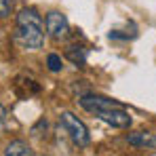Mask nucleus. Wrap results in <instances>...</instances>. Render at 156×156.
I'll use <instances>...</instances> for the list:
<instances>
[{
    "instance_id": "1",
    "label": "nucleus",
    "mask_w": 156,
    "mask_h": 156,
    "mask_svg": "<svg viewBox=\"0 0 156 156\" xmlns=\"http://www.w3.org/2000/svg\"><path fill=\"white\" fill-rule=\"evenodd\" d=\"M59 125H61V129L68 133V137L72 139V144L78 146V148H87L89 144H91V133L87 129V125L74 116L72 112H61L59 114Z\"/></svg>"
},
{
    "instance_id": "2",
    "label": "nucleus",
    "mask_w": 156,
    "mask_h": 156,
    "mask_svg": "<svg viewBox=\"0 0 156 156\" xmlns=\"http://www.w3.org/2000/svg\"><path fill=\"white\" fill-rule=\"evenodd\" d=\"M17 42L27 51H38L44 44V23H23L17 26Z\"/></svg>"
},
{
    "instance_id": "3",
    "label": "nucleus",
    "mask_w": 156,
    "mask_h": 156,
    "mask_svg": "<svg viewBox=\"0 0 156 156\" xmlns=\"http://www.w3.org/2000/svg\"><path fill=\"white\" fill-rule=\"evenodd\" d=\"M44 30H47V34L51 36L53 40H63L70 34V21H68V17L63 13L51 11L44 17Z\"/></svg>"
},
{
    "instance_id": "4",
    "label": "nucleus",
    "mask_w": 156,
    "mask_h": 156,
    "mask_svg": "<svg viewBox=\"0 0 156 156\" xmlns=\"http://www.w3.org/2000/svg\"><path fill=\"white\" fill-rule=\"evenodd\" d=\"M95 116H97L101 122L110 125V127H116V129H127V127H131V122H133L131 114L125 110V108H110V110H101V112H97Z\"/></svg>"
},
{
    "instance_id": "5",
    "label": "nucleus",
    "mask_w": 156,
    "mask_h": 156,
    "mask_svg": "<svg viewBox=\"0 0 156 156\" xmlns=\"http://www.w3.org/2000/svg\"><path fill=\"white\" fill-rule=\"evenodd\" d=\"M78 104L80 108H84L87 112H101V110H110V108H122L118 101L110 99V97H104V95H93V93H87V95H80L78 97Z\"/></svg>"
},
{
    "instance_id": "6",
    "label": "nucleus",
    "mask_w": 156,
    "mask_h": 156,
    "mask_svg": "<svg viewBox=\"0 0 156 156\" xmlns=\"http://www.w3.org/2000/svg\"><path fill=\"white\" fill-rule=\"evenodd\" d=\"M127 141L135 148H156V133H150V131H135V133H129L127 135Z\"/></svg>"
},
{
    "instance_id": "7",
    "label": "nucleus",
    "mask_w": 156,
    "mask_h": 156,
    "mask_svg": "<svg viewBox=\"0 0 156 156\" xmlns=\"http://www.w3.org/2000/svg\"><path fill=\"white\" fill-rule=\"evenodd\" d=\"M4 156H34V150L30 148V144L23 139H13L6 144Z\"/></svg>"
},
{
    "instance_id": "8",
    "label": "nucleus",
    "mask_w": 156,
    "mask_h": 156,
    "mask_svg": "<svg viewBox=\"0 0 156 156\" xmlns=\"http://www.w3.org/2000/svg\"><path fill=\"white\" fill-rule=\"evenodd\" d=\"M66 57L78 66V68H82L84 63H87V49L84 47H80V44H72V47H68L66 49Z\"/></svg>"
},
{
    "instance_id": "9",
    "label": "nucleus",
    "mask_w": 156,
    "mask_h": 156,
    "mask_svg": "<svg viewBox=\"0 0 156 156\" xmlns=\"http://www.w3.org/2000/svg\"><path fill=\"white\" fill-rule=\"evenodd\" d=\"M47 68H49V72H53V74L61 72L63 61H61V57H59L57 53H49V55H47Z\"/></svg>"
},
{
    "instance_id": "10",
    "label": "nucleus",
    "mask_w": 156,
    "mask_h": 156,
    "mask_svg": "<svg viewBox=\"0 0 156 156\" xmlns=\"http://www.w3.org/2000/svg\"><path fill=\"white\" fill-rule=\"evenodd\" d=\"M11 15V0H0V19H6Z\"/></svg>"
},
{
    "instance_id": "11",
    "label": "nucleus",
    "mask_w": 156,
    "mask_h": 156,
    "mask_svg": "<svg viewBox=\"0 0 156 156\" xmlns=\"http://www.w3.org/2000/svg\"><path fill=\"white\" fill-rule=\"evenodd\" d=\"M4 116H6V110H4V105H0V122L4 120Z\"/></svg>"
}]
</instances>
